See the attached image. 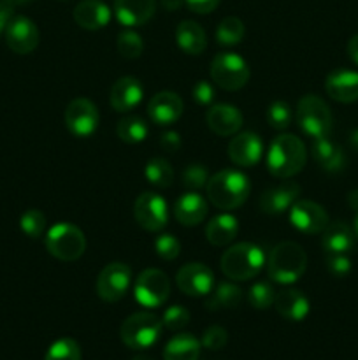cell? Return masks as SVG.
Wrapping results in <instances>:
<instances>
[{
    "instance_id": "obj_1",
    "label": "cell",
    "mask_w": 358,
    "mask_h": 360,
    "mask_svg": "<svg viewBox=\"0 0 358 360\" xmlns=\"http://www.w3.org/2000/svg\"><path fill=\"white\" fill-rule=\"evenodd\" d=\"M207 199L214 207L232 211L241 207L248 200L251 183L248 176L235 169H223L209 178L206 185Z\"/></svg>"
},
{
    "instance_id": "obj_2",
    "label": "cell",
    "mask_w": 358,
    "mask_h": 360,
    "mask_svg": "<svg viewBox=\"0 0 358 360\" xmlns=\"http://www.w3.org/2000/svg\"><path fill=\"white\" fill-rule=\"evenodd\" d=\"M307 160V151L300 137L293 134H281L274 137L267 151L265 164L274 178L286 179L298 174Z\"/></svg>"
},
{
    "instance_id": "obj_3",
    "label": "cell",
    "mask_w": 358,
    "mask_h": 360,
    "mask_svg": "<svg viewBox=\"0 0 358 360\" xmlns=\"http://www.w3.org/2000/svg\"><path fill=\"white\" fill-rule=\"evenodd\" d=\"M307 269V255L300 245L283 241L276 245L267 259V273L279 285H291L300 280Z\"/></svg>"
},
{
    "instance_id": "obj_4",
    "label": "cell",
    "mask_w": 358,
    "mask_h": 360,
    "mask_svg": "<svg viewBox=\"0 0 358 360\" xmlns=\"http://www.w3.org/2000/svg\"><path fill=\"white\" fill-rule=\"evenodd\" d=\"M265 262V253L255 243H237L225 250L220 259V269L228 280L248 281L258 276Z\"/></svg>"
},
{
    "instance_id": "obj_5",
    "label": "cell",
    "mask_w": 358,
    "mask_h": 360,
    "mask_svg": "<svg viewBox=\"0 0 358 360\" xmlns=\"http://www.w3.org/2000/svg\"><path fill=\"white\" fill-rule=\"evenodd\" d=\"M46 250L62 262H76L86 252V238L83 231L69 221L53 225L46 234Z\"/></svg>"
},
{
    "instance_id": "obj_6",
    "label": "cell",
    "mask_w": 358,
    "mask_h": 360,
    "mask_svg": "<svg viewBox=\"0 0 358 360\" xmlns=\"http://www.w3.org/2000/svg\"><path fill=\"white\" fill-rule=\"evenodd\" d=\"M297 123L312 139L329 137L333 127V116L329 104L318 95H304L297 104Z\"/></svg>"
},
{
    "instance_id": "obj_7",
    "label": "cell",
    "mask_w": 358,
    "mask_h": 360,
    "mask_svg": "<svg viewBox=\"0 0 358 360\" xmlns=\"http://www.w3.org/2000/svg\"><path fill=\"white\" fill-rule=\"evenodd\" d=\"M161 329H164V323L157 315L150 311H139L130 315L121 323L119 336H121L123 345L130 350H146L157 343Z\"/></svg>"
},
{
    "instance_id": "obj_8",
    "label": "cell",
    "mask_w": 358,
    "mask_h": 360,
    "mask_svg": "<svg viewBox=\"0 0 358 360\" xmlns=\"http://www.w3.org/2000/svg\"><path fill=\"white\" fill-rule=\"evenodd\" d=\"M211 79L227 91H237L246 86L249 81L251 70H249L248 62L237 53L225 51L218 53L211 62Z\"/></svg>"
},
{
    "instance_id": "obj_9",
    "label": "cell",
    "mask_w": 358,
    "mask_h": 360,
    "mask_svg": "<svg viewBox=\"0 0 358 360\" xmlns=\"http://www.w3.org/2000/svg\"><path fill=\"white\" fill-rule=\"evenodd\" d=\"M171 295V281L160 269H144L137 276L133 287V297L140 306L147 309L160 308Z\"/></svg>"
},
{
    "instance_id": "obj_10",
    "label": "cell",
    "mask_w": 358,
    "mask_h": 360,
    "mask_svg": "<svg viewBox=\"0 0 358 360\" xmlns=\"http://www.w3.org/2000/svg\"><path fill=\"white\" fill-rule=\"evenodd\" d=\"M98 122H100L98 109L90 98H74L63 112V123L67 130L74 137H81V139L93 136L98 129Z\"/></svg>"
},
{
    "instance_id": "obj_11",
    "label": "cell",
    "mask_w": 358,
    "mask_h": 360,
    "mask_svg": "<svg viewBox=\"0 0 358 360\" xmlns=\"http://www.w3.org/2000/svg\"><path fill=\"white\" fill-rule=\"evenodd\" d=\"M137 225L147 232H160L168 224L167 200L154 192H142L133 204Z\"/></svg>"
},
{
    "instance_id": "obj_12",
    "label": "cell",
    "mask_w": 358,
    "mask_h": 360,
    "mask_svg": "<svg viewBox=\"0 0 358 360\" xmlns=\"http://www.w3.org/2000/svg\"><path fill=\"white\" fill-rule=\"evenodd\" d=\"M130 283H132V269L123 262H111L98 274L95 290L104 302H118L126 295Z\"/></svg>"
},
{
    "instance_id": "obj_13",
    "label": "cell",
    "mask_w": 358,
    "mask_h": 360,
    "mask_svg": "<svg viewBox=\"0 0 358 360\" xmlns=\"http://www.w3.org/2000/svg\"><path fill=\"white\" fill-rule=\"evenodd\" d=\"M179 290L190 297H204L213 292L214 274L207 266L200 262L185 264L175 274Z\"/></svg>"
},
{
    "instance_id": "obj_14",
    "label": "cell",
    "mask_w": 358,
    "mask_h": 360,
    "mask_svg": "<svg viewBox=\"0 0 358 360\" xmlns=\"http://www.w3.org/2000/svg\"><path fill=\"white\" fill-rule=\"evenodd\" d=\"M4 35H6V42L11 48V51L18 53V55L32 53L39 46V41H41L37 25L27 16L11 18Z\"/></svg>"
},
{
    "instance_id": "obj_15",
    "label": "cell",
    "mask_w": 358,
    "mask_h": 360,
    "mask_svg": "<svg viewBox=\"0 0 358 360\" xmlns=\"http://www.w3.org/2000/svg\"><path fill=\"white\" fill-rule=\"evenodd\" d=\"M290 224L304 234H319L330 224L329 213L312 200H297L290 207Z\"/></svg>"
},
{
    "instance_id": "obj_16",
    "label": "cell",
    "mask_w": 358,
    "mask_h": 360,
    "mask_svg": "<svg viewBox=\"0 0 358 360\" xmlns=\"http://www.w3.org/2000/svg\"><path fill=\"white\" fill-rule=\"evenodd\" d=\"M228 157L239 167H255L263 157V143L258 134H235L228 144Z\"/></svg>"
},
{
    "instance_id": "obj_17",
    "label": "cell",
    "mask_w": 358,
    "mask_h": 360,
    "mask_svg": "<svg viewBox=\"0 0 358 360\" xmlns=\"http://www.w3.org/2000/svg\"><path fill=\"white\" fill-rule=\"evenodd\" d=\"M183 98L174 91H158L147 105V115L151 122L158 127L174 125L183 116Z\"/></svg>"
},
{
    "instance_id": "obj_18",
    "label": "cell",
    "mask_w": 358,
    "mask_h": 360,
    "mask_svg": "<svg viewBox=\"0 0 358 360\" xmlns=\"http://www.w3.org/2000/svg\"><path fill=\"white\" fill-rule=\"evenodd\" d=\"M144 97V88L137 77L123 76L111 86L109 102L118 112H128L140 104Z\"/></svg>"
},
{
    "instance_id": "obj_19",
    "label": "cell",
    "mask_w": 358,
    "mask_h": 360,
    "mask_svg": "<svg viewBox=\"0 0 358 360\" xmlns=\"http://www.w3.org/2000/svg\"><path fill=\"white\" fill-rule=\"evenodd\" d=\"M298 195H300L298 183L284 181L262 193V197H260V210L267 214H281L297 202Z\"/></svg>"
},
{
    "instance_id": "obj_20",
    "label": "cell",
    "mask_w": 358,
    "mask_h": 360,
    "mask_svg": "<svg viewBox=\"0 0 358 360\" xmlns=\"http://www.w3.org/2000/svg\"><path fill=\"white\" fill-rule=\"evenodd\" d=\"M242 115L235 105L230 104H216L209 108L206 115V123L216 136L230 137L241 130Z\"/></svg>"
},
{
    "instance_id": "obj_21",
    "label": "cell",
    "mask_w": 358,
    "mask_h": 360,
    "mask_svg": "<svg viewBox=\"0 0 358 360\" xmlns=\"http://www.w3.org/2000/svg\"><path fill=\"white\" fill-rule=\"evenodd\" d=\"M157 13V0H114V14L125 27H142Z\"/></svg>"
},
{
    "instance_id": "obj_22",
    "label": "cell",
    "mask_w": 358,
    "mask_h": 360,
    "mask_svg": "<svg viewBox=\"0 0 358 360\" xmlns=\"http://www.w3.org/2000/svg\"><path fill=\"white\" fill-rule=\"evenodd\" d=\"M325 90L336 102L351 104L358 101V72L347 69L333 70L326 76Z\"/></svg>"
},
{
    "instance_id": "obj_23",
    "label": "cell",
    "mask_w": 358,
    "mask_h": 360,
    "mask_svg": "<svg viewBox=\"0 0 358 360\" xmlns=\"http://www.w3.org/2000/svg\"><path fill=\"white\" fill-rule=\"evenodd\" d=\"M74 21L84 30H102L111 21V9L102 0H81L74 7Z\"/></svg>"
},
{
    "instance_id": "obj_24",
    "label": "cell",
    "mask_w": 358,
    "mask_h": 360,
    "mask_svg": "<svg viewBox=\"0 0 358 360\" xmlns=\"http://www.w3.org/2000/svg\"><path fill=\"white\" fill-rule=\"evenodd\" d=\"M174 217L185 227L200 225L207 217V200L197 192H186L175 200Z\"/></svg>"
},
{
    "instance_id": "obj_25",
    "label": "cell",
    "mask_w": 358,
    "mask_h": 360,
    "mask_svg": "<svg viewBox=\"0 0 358 360\" xmlns=\"http://www.w3.org/2000/svg\"><path fill=\"white\" fill-rule=\"evenodd\" d=\"M274 308L290 322H302L309 315V299L297 288H284L277 292Z\"/></svg>"
},
{
    "instance_id": "obj_26",
    "label": "cell",
    "mask_w": 358,
    "mask_h": 360,
    "mask_svg": "<svg viewBox=\"0 0 358 360\" xmlns=\"http://www.w3.org/2000/svg\"><path fill=\"white\" fill-rule=\"evenodd\" d=\"M321 234V246L326 255H330V253H344V255H347L353 250L354 232L344 221H332V224L326 225Z\"/></svg>"
},
{
    "instance_id": "obj_27",
    "label": "cell",
    "mask_w": 358,
    "mask_h": 360,
    "mask_svg": "<svg viewBox=\"0 0 358 360\" xmlns=\"http://www.w3.org/2000/svg\"><path fill=\"white\" fill-rule=\"evenodd\" d=\"M312 157L316 164L326 172H339L346 167V153L337 143L330 141L329 137L314 139L312 143Z\"/></svg>"
},
{
    "instance_id": "obj_28",
    "label": "cell",
    "mask_w": 358,
    "mask_h": 360,
    "mask_svg": "<svg viewBox=\"0 0 358 360\" xmlns=\"http://www.w3.org/2000/svg\"><path fill=\"white\" fill-rule=\"evenodd\" d=\"M175 42L186 55L199 56L207 48V35L197 21L185 20L175 28Z\"/></svg>"
},
{
    "instance_id": "obj_29",
    "label": "cell",
    "mask_w": 358,
    "mask_h": 360,
    "mask_svg": "<svg viewBox=\"0 0 358 360\" xmlns=\"http://www.w3.org/2000/svg\"><path fill=\"white\" fill-rule=\"evenodd\" d=\"M239 232L237 218L223 213L214 217L206 227V239L213 246H227L235 239Z\"/></svg>"
},
{
    "instance_id": "obj_30",
    "label": "cell",
    "mask_w": 358,
    "mask_h": 360,
    "mask_svg": "<svg viewBox=\"0 0 358 360\" xmlns=\"http://www.w3.org/2000/svg\"><path fill=\"white\" fill-rule=\"evenodd\" d=\"M200 341L192 334H178L164 348V360H199Z\"/></svg>"
},
{
    "instance_id": "obj_31",
    "label": "cell",
    "mask_w": 358,
    "mask_h": 360,
    "mask_svg": "<svg viewBox=\"0 0 358 360\" xmlns=\"http://www.w3.org/2000/svg\"><path fill=\"white\" fill-rule=\"evenodd\" d=\"M242 302V290L234 283H220L216 290L209 295L206 302V308L211 311L218 309H232L237 308Z\"/></svg>"
},
{
    "instance_id": "obj_32",
    "label": "cell",
    "mask_w": 358,
    "mask_h": 360,
    "mask_svg": "<svg viewBox=\"0 0 358 360\" xmlns=\"http://www.w3.org/2000/svg\"><path fill=\"white\" fill-rule=\"evenodd\" d=\"M116 134L126 144H139L150 134V127L140 116H126L116 125Z\"/></svg>"
},
{
    "instance_id": "obj_33",
    "label": "cell",
    "mask_w": 358,
    "mask_h": 360,
    "mask_svg": "<svg viewBox=\"0 0 358 360\" xmlns=\"http://www.w3.org/2000/svg\"><path fill=\"white\" fill-rule=\"evenodd\" d=\"M144 176H146L147 183L157 188H168L174 183V169H172L171 162L161 157L147 160L146 167H144Z\"/></svg>"
},
{
    "instance_id": "obj_34",
    "label": "cell",
    "mask_w": 358,
    "mask_h": 360,
    "mask_svg": "<svg viewBox=\"0 0 358 360\" xmlns=\"http://www.w3.org/2000/svg\"><path fill=\"white\" fill-rule=\"evenodd\" d=\"M246 28L239 18L227 16L220 21L216 28V41L221 46H235L244 39Z\"/></svg>"
},
{
    "instance_id": "obj_35",
    "label": "cell",
    "mask_w": 358,
    "mask_h": 360,
    "mask_svg": "<svg viewBox=\"0 0 358 360\" xmlns=\"http://www.w3.org/2000/svg\"><path fill=\"white\" fill-rule=\"evenodd\" d=\"M116 48H118V53L123 56V58L135 60L139 58L144 51L142 37L133 30H123L118 34Z\"/></svg>"
},
{
    "instance_id": "obj_36",
    "label": "cell",
    "mask_w": 358,
    "mask_h": 360,
    "mask_svg": "<svg viewBox=\"0 0 358 360\" xmlns=\"http://www.w3.org/2000/svg\"><path fill=\"white\" fill-rule=\"evenodd\" d=\"M44 360H81V348L72 338H60L48 348Z\"/></svg>"
},
{
    "instance_id": "obj_37",
    "label": "cell",
    "mask_w": 358,
    "mask_h": 360,
    "mask_svg": "<svg viewBox=\"0 0 358 360\" xmlns=\"http://www.w3.org/2000/svg\"><path fill=\"white\" fill-rule=\"evenodd\" d=\"M274 299H276V290L269 281H256L248 292V302L255 309H269L270 306H274Z\"/></svg>"
},
{
    "instance_id": "obj_38",
    "label": "cell",
    "mask_w": 358,
    "mask_h": 360,
    "mask_svg": "<svg viewBox=\"0 0 358 360\" xmlns=\"http://www.w3.org/2000/svg\"><path fill=\"white\" fill-rule=\"evenodd\" d=\"M20 227L25 236L32 239H37L44 234L46 231V217L39 210H28L21 214Z\"/></svg>"
},
{
    "instance_id": "obj_39",
    "label": "cell",
    "mask_w": 358,
    "mask_h": 360,
    "mask_svg": "<svg viewBox=\"0 0 358 360\" xmlns=\"http://www.w3.org/2000/svg\"><path fill=\"white\" fill-rule=\"evenodd\" d=\"M267 123L274 130H286L291 123V109L286 102L276 101L267 109Z\"/></svg>"
},
{
    "instance_id": "obj_40",
    "label": "cell",
    "mask_w": 358,
    "mask_h": 360,
    "mask_svg": "<svg viewBox=\"0 0 358 360\" xmlns=\"http://www.w3.org/2000/svg\"><path fill=\"white\" fill-rule=\"evenodd\" d=\"M209 171L204 167L202 164H190L183 169L181 181L186 188L190 190H200L207 185L209 181Z\"/></svg>"
},
{
    "instance_id": "obj_41",
    "label": "cell",
    "mask_w": 358,
    "mask_h": 360,
    "mask_svg": "<svg viewBox=\"0 0 358 360\" xmlns=\"http://www.w3.org/2000/svg\"><path fill=\"white\" fill-rule=\"evenodd\" d=\"M154 252L161 260H175L181 253V243L174 234H160L154 239Z\"/></svg>"
},
{
    "instance_id": "obj_42",
    "label": "cell",
    "mask_w": 358,
    "mask_h": 360,
    "mask_svg": "<svg viewBox=\"0 0 358 360\" xmlns=\"http://www.w3.org/2000/svg\"><path fill=\"white\" fill-rule=\"evenodd\" d=\"M161 323H164L165 329L174 330V333L185 329L190 323V311L185 306H171V308L165 309L164 316H161Z\"/></svg>"
},
{
    "instance_id": "obj_43",
    "label": "cell",
    "mask_w": 358,
    "mask_h": 360,
    "mask_svg": "<svg viewBox=\"0 0 358 360\" xmlns=\"http://www.w3.org/2000/svg\"><path fill=\"white\" fill-rule=\"evenodd\" d=\"M227 341H228V334H227V330L223 329V327H221V326H211V327H207L206 330H204L202 340H200V345H202L204 348H207V350L216 352V350H221V348L227 345Z\"/></svg>"
},
{
    "instance_id": "obj_44",
    "label": "cell",
    "mask_w": 358,
    "mask_h": 360,
    "mask_svg": "<svg viewBox=\"0 0 358 360\" xmlns=\"http://www.w3.org/2000/svg\"><path fill=\"white\" fill-rule=\"evenodd\" d=\"M326 269L332 276L344 278L351 273V260L344 253H330L326 255Z\"/></svg>"
},
{
    "instance_id": "obj_45",
    "label": "cell",
    "mask_w": 358,
    "mask_h": 360,
    "mask_svg": "<svg viewBox=\"0 0 358 360\" xmlns=\"http://www.w3.org/2000/svg\"><path fill=\"white\" fill-rule=\"evenodd\" d=\"M192 95L199 105H211L214 101V88L207 81H199L192 88Z\"/></svg>"
},
{
    "instance_id": "obj_46",
    "label": "cell",
    "mask_w": 358,
    "mask_h": 360,
    "mask_svg": "<svg viewBox=\"0 0 358 360\" xmlns=\"http://www.w3.org/2000/svg\"><path fill=\"white\" fill-rule=\"evenodd\" d=\"M181 146V136L178 132H174V130H167V132H164L160 136V148L167 151V153H175Z\"/></svg>"
},
{
    "instance_id": "obj_47",
    "label": "cell",
    "mask_w": 358,
    "mask_h": 360,
    "mask_svg": "<svg viewBox=\"0 0 358 360\" xmlns=\"http://www.w3.org/2000/svg\"><path fill=\"white\" fill-rule=\"evenodd\" d=\"M186 6L190 11L197 14H207L213 13L218 6H220L221 0H185Z\"/></svg>"
},
{
    "instance_id": "obj_48",
    "label": "cell",
    "mask_w": 358,
    "mask_h": 360,
    "mask_svg": "<svg viewBox=\"0 0 358 360\" xmlns=\"http://www.w3.org/2000/svg\"><path fill=\"white\" fill-rule=\"evenodd\" d=\"M11 18H13V7L6 2H0V34L6 32V27L11 21Z\"/></svg>"
},
{
    "instance_id": "obj_49",
    "label": "cell",
    "mask_w": 358,
    "mask_h": 360,
    "mask_svg": "<svg viewBox=\"0 0 358 360\" xmlns=\"http://www.w3.org/2000/svg\"><path fill=\"white\" fill-rule=\"evenodd\" d=\"M347 55H350L351 62L358 65V34L353 35L350 42H347Z\"/></svg>"
},
{
    "instance_id": "obj_50",
    "label": "cell",
    "mask_w": 358,
    "mask_h": 360,
    "mask_svg": "<svg viewBox=\"0 0 358 360\" xmlns=\"http://www.w3.org/2000/svg\"><path fill=\"white\" fill-rule=\"evenodd\" d=\"M160 2L167 11H178L179 7L183 6V2H185V0H160Z\"/></svg>"
},
{
    "instance_id": "obj_51",
    "label": "cell",
    "mask_w": 358,
    "mask_h": 360,
    "mask_svg": "<svg viewBox=\"0 0 358 360\" xmlns=\"http://www.w3.org/2000/svg\"><path fill=\"white\" fill-rule=\"evenodd\" d=\"M347 204H350L351 210L358 211V190L350 192V195H347Z\"/></svg>"
},
{
    "instance_id": "obj_52",
    "label": "cell",
    "mask_w": 358,
    "mask_h": 360,
    "mask_svg": "<svg viewBox=\"0 0 358 360\" xmlns=\"http://www.w3.org/2000/svg\"><path fill=\"white\" fill-rule=\"evenodd\" d=\"M350 146L353 148L354 151H358V129L351 130V134H350Z\"/></svg>"
},
{
    "instance_id": "obj_53",
    "label": "cell",
    "mask_w": 358,
    "mask_h": 360,
    "mask_svg": "<svg viewBox=\"0 0 358 360\" xmlns=\"http://www.w3.org/2000/svg\"><path fill=\"white\" fill-rule=\"evenodd\" d=\"M4 2L9 4L11 7H14V6H25V4L32 2V0H4Z\"/></svg>"
},
{
    "instance_id": "obj_54",
    "label": "cell",
    "mask_w": 358,
    "mask_h": 360,
    "mask_svg": "<svg viewBox=\"0 0 358 360\" xmlns=\"http://www.w3.org/2000/svg\"><path fill=\"white\" fill-rule=\"evenodd\" d=\"M353 232H354V238L358 239V213H357V218H354V224H353Z\"/></svg>"
},
{
    "instance_id": "obj_55",
    "label": "cell",
    "mask_w": 358,
    "mask_h": 360,
    "mask_svg": "<svg viewBox=\"0 0 358 360\" xmlns=\"http://www.w3.org/2000/svg\"><path fill=\"white\" fill-rule=\"evenodd\" d=\"M132 360H154V359L147 357V355H135V357H133Z\"/></svg>"
}]
</instances>
